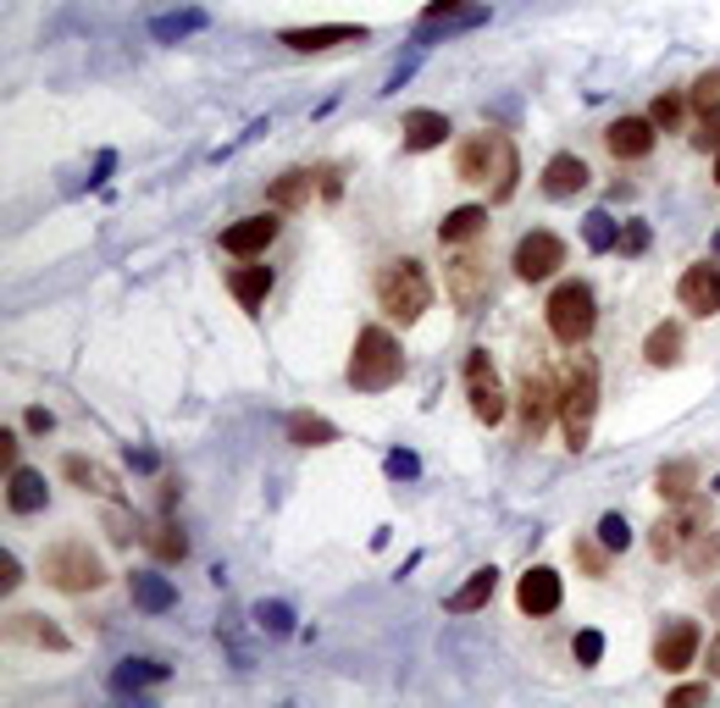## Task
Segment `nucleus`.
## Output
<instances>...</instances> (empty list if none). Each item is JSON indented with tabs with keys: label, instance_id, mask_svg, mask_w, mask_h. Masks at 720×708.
<instances>
[{
	"label": "nucleus",
	"instance_id": "1",
	"mask_svg": "<svg viewBox=\"0 0 720 708\" xmlns=\"http://www.w3.org/2000/svg\"><path fill=\"white\" fill-rule=\"evenodd\" d=\"M599 399H604V372L593 354H571L565 372H560V438L571 454L587 449L593 421H599Z\"/></svg>",
	"mask_w": 720,
	"mask_h": 708
},
{
	"label": "nucleus",
	"instance_id": "2",
	"mask_svg": "<svg viewBox=\"0 0 720 708\" xmlns=\"http://www.w3.org/2000/svg\"><path fill=\"white\" fill-rule=\"evenodd\" d=\"M372 293H378V310L400 326H416L433 310V277L416 255H389L372 271Z\"/></svg>",
	"mask_w": 720,
	"mask_h": 708
},
{
	"label": "nucleus",
	"instance_id": "3",
	"mask_svg": "<svg viewBox=\"0 0 720 708\" xmlns=\"http://www.w3.org/2000/svg\"><path fill=\"white\" fill-rule=\"evenodd\" d=\"M455 178L460 183H488L494 189V205H505L521 183V155L505 133H472L455 144Z\"/></svg>",
	"mask_w": 720,
	"mask_h": 708
},
{
	"label": "nucleus",
	"instance_id": "4",
	"mask_svg": "<svg viewBox=\"0 0 720 708\" xmlns=\"http://www.w3.org/2000/svg\"><path fill=\"white\" fill-rule=\"evenodd\" d=\"M349 388L354 394H389L400 377H405V348L389 326H360L354 332V348H349Z\"/></svg>",
	"mask_w": 720,
	"mask_h": 708
},
{
	"label": "nucleus",
	"instance_id": "5",
	"mask_svg": "<svg viewBox=\"0 0 720 708\" xmlns=\"http://www.w3.org/2000/svg\"><path fill=\"white\" fill-rule=\"evenodd\" d=\"M40 581L67 592V598H84V592H100L106 587V559L89 548V543H51L40 554Z\"/></svg>",
	"mask_w": 720,
	"mask_h": 708
},
{
	"label": "nucleus",
	"instance_id": "6",
	"mask_svg": "<svg viewBox=\"0 0 720 708\" xmlns=\"http://www.w3.org/2000/svg\"><path fill=\"white\" fill-rule=\"evenodd\" d=\"M543 326L554 332V343H565V348H576V343H587L593 337V326H599V304H593V288L587 282H554V293L543 299Z\"/></svg>",
	"mask_w": 720,
	"mask_h": 708
},
{
	"label": "nucleus",
	"instance_id": "7",
	"mask_svg": "<svg viewBox=\"0 0 720 708\" xmlns=\"http://www.w3.org/2000/svg\"><path fill=\"white\" fill-rule=\"evenodd\" d=\"M516 416H521V438L527 443H543L549 427L560 421V383L543 366H527V377L516 388Z\"/></svg>",
	"mask_w": 720,
	"mask_h": 708
},
{
	"label": "nucleus",
	"instance_id": "8",
	"mask_svg": "<svg viewBox=\"0 0 720 708\" xmlns=\"http://www.w3.org/2000/svg\"><path fill=\"white\" fill-rule=\"evenodd\" d=\"M460 383H466L472 416H477L483 427H499L505 410H510V394H505V383H499V366H494V354H488V348H472V354H466Z\"/></svg>",
	"mask_w": 720,
	"mask_h": 708
},
{
	"label": "nucleus",
	"instance_id": "9",
	"mask_svg": "<svg viewBox=\"0 0 720 708\" xmlns=\"http://www.w3.org/2000/svg\"><path fill=\"white\" fill-rule=\"evenodd\" d=\"M703 532H709L703 504H698V498H681L670 515H659V521L648 526V554H654V559H687V548H692Z\"/></svg>",
	"mask_w": 720,
	"mask_h": 708
},
{
	"label": "nucleus",
	"instance_id": "10",
	"mask_svg": "<svg viewBox=\"0 0 720 708\" xmlns=\"http://www.w3.org/2000/svg\"><path fill=\"white\" fill-rule=\"evenodd\" d=\"M560 266H565V238H560V233L538 227V233H527V238L516 244V277H521V282H549Z\"/></svg>",
	"mask_w": 720,
	"mask_h": 708
},
{
	"label": "nucleus",
	"instance_id": "11",
	"mask_svg": "<svg viewBox=\"0 0 720 708\" xmlns=\"http://www.w3.org/2000/svg\"><path fill=\"white\" fill-rule=\"evenodd\" d=\"M676 299H681V310L698 315V321L720 315V260H692V266L676 277Z\"/></svg>",
	"mask_w": 720,
	"mask_h": 708
},
{
	"label": "nucleus",
	"instance_id": "12",
	"mask_svg": "<svg viewBox=\"0 0 720 708\" xmlns=\"http://www.w3.org/2000/svg\"><path fill=\"white\" fill-rule=\"evenodd\" d=\"M687 100H692V128H687V139H692L698 150H720V67H709V73L687 89Z\"/></svg>",
	"mask_w": 720,
	"mask_h": 708
},
{
	"label": "nucleus",
	"instance_id": "13",
	"mask_svg": "<svg viewBox=\"0 0 720 708\" xmlns=\"http://www.w3.org/2000/svg\"><path fill=\"white\" fill-rule=\"evenodd\" d=\"M698 647H703L698 620H665L659 636H654V664H659L665 675H687V664L698 658Z\"/></svg>",
	"mask_w": 720,
	"mask_h": 708
},
{
	"label": "nucleus",
	"instance_id": "14",
	"mask_svg": "<svg viewBox=\"0 0 720 708\" xmlns=\"http://www.w3.org/2000/svg\"><path fill=\"white\" fill-rule=\"evenodd\" d=\"M560 603H565V581H560L554 565H532V570H521V581H516V609H521V614L543 620V614H554Z\"/></svg>",
	"mask_w": 720,
	"mask_h": 708
},
{
	"label": "nucleus",
	"instance_id": "15",
	"mask_svg": "<svg viewBox=\"0 0 720 708\" xmlns=\"http://www.w3.org/2000/svg\"><path fill=\"white\" fill-rule=\"evenodd\" d=\"M654 144H659V128H654L648 111H643V117H615V122L604 128V150H610L615 161H648Z\"/></svg>",
	"mask_w": 720,
	"mask_h": 708
},
{
	"label": "nucleus",
	"instance_id": "16",
	"mask_svg": "<svg viewBox=\"0 0 720 708\" xmlns=\"http://www.w3.org/2000/svg\"><path fill=\"white\" fill-rule=\"evenodd\" d=\"M277 233H283V216H277V211H261V216L227 222V227H222V249H227V255H239V260H250V255L272 249V244H277Z\"/></svg>",
	"mask_w": 720,
	"mask_h": 708
},
{
	"label": "nucleus",
	"instance_id": "17",
	"mask_svg": "<svg viewBox=\"0 0 720 708\" xmlns=\"http://www.w3.org/2000/svg\"><path fill=\"white\" fill-rule=\"evenodd\" d=\"M444 282H449V299L472 315V310H483V299H488V260H483V255H455V260L444 266Z\"/></svg>",
	"mask_w": 720,
	"mask_h": 708
},
{
	"label": "nucleus",
	"instance_id": "18",
	"mask_svg": "<svg viewBox=\"0 0 720 708\" xmlns=\"http://www.w3.org/2000/svg\"><path fill=\"white\" fill-rule=\"evenodd\" d=\"M367 40V29L360 23H321V29H283L277 45L299 51V56H316V51H338V45H360Z\"/></svg>",
	"mask_w": 720,
	"mask_h": 708
},
{
	"label": "nucleus",
	"instance_id": "19",
	"mask_svg": "<svg viewBox=\"0 0 720 708\" xmlns=\"http://www.w3.org/2000/svg\"><path fill=\"white\" fill-rule=\"evenodd\" d=\"M62 476H67L73 487L95 493V498H123L117 471H112V465H100V460H89V454H62Z\"/></svg>",
	"mask_w": 720,
	"mask_h": 708
},
{
	"label": "nucleus",
	"instance_id": "20",
	"mask_svg": "<svg viewBox=\"0 0 720 708\" xmlns=\"http://www.w3.org/2000/svg\"><path fill=\"white\" fill-rule=\"evenodd\" d=\"M587 161L582 155H571V150H560V155H549V167H543V194L549 200H576L582 189H587Z\"/></svg>",
	"mask_w": 720,
	"mask_h": 708
},
{
	"label": "nucleus",
	"instance_id": "21",
	"mask_svg": "<svg viewBox=\"0 0 720 708\" xmlns=\"http://www.w3.org/2000/svg\"><path fill=\"white\" fill-rule=\"evenodd\" d=\"M7 636L12 642H23V647H51V653H67L73 642H67V631L62 625H51L45 614H34V609H23V614H7Z\"/></svg>",
	"mask_w": 720,
	"mask_h": 708
},
{
	"label": "nucleus",
	"instance_id": "22",
	"mask_svg": "<svg viewBox=\"0 0 720 708\" xmlns=\"http://www.w3.org/2000/svg\"><path fill=\"white\" fill-rule=\"evenodd\" d=\"M681 354H687V326H681V321H659V326L643 337V361H648L654 372H670Z\"/></svg>",
	"mask_w": 720,
	"mask_h": 708
},
{
	"label": "nucleus",
	"instance_id": "23",
	"mask_svg": "<svg viewBox=\"0 0 720 708\" xmlns=\"http://www.w3.org/2000/svg\"><path fill=\"white\" fill-rule=\"evenodd\" d=\"M400 128H405V150H411V155L438 150V144H449V133H455L444 111H405V122H400Z\"/></svg>",
	"mask_w": 720,
	"mask_h": 708
},
{
	"label": "nucleus",
	"instance_id": "24",
	"mask_svg": "<svg viewBox=\"0 0 720 708\" xmlns=\"http://www.w3.org/2000/svg\"><path fill=\"white\" fill-rule=\"evenodd\" d=\"M128 598H134V609H145V614H167V609L178 603V587H172L167 576H156V570H134V576H128Z\"/></svg>",
	"mask_w": 720,
	"mask_h": 708
},
{
	"label": "nucleus",
	"instance_id": "25",
	"mask_svg": "<svg viewBox=\"0 0 720 708\" xmlns=\"http://www.w3.org/2000/svg\"><path fill=\"white\" fill-rule=\"evenodd\" d=\"M7 504H12L18 515H40V509L51 504V493H45V476H40V471H29V465L7 471Z\"/></svg>",
	"mask_w": 720,
	"mask_h": 708
},
{
	"label": "nucleus",
	"instance_id": "26",
	"mask_svg": "<svg viewBox=\"0 0 720 708\" xmlns=\"http://www.w3.org/2000/svg\"><path fill=\"white\" fill-rule=\"evenodd\" d=\"M227 293L255 315V310L266 304V293H272V266H233V271H227Z\"/></svg>",
	"mask_w": 720,
	"mask_h": 708
},
{
	"label": "nucleus",
	"instance_id": "27",
	"mask_svg": "<svg viewBox=\"0 0 720 708\" xmlns=\"http://www.w3.org/2000/svg\"><path fill=\"white\" fill-rule=\"evenodd\" d=\"M483 227H488V205H455V211L438 222V238H444L449 249H460V244L483 238Z\"/></svg>",
	"mask_w": 720,
	"mask_h": 708
},
{
	"label": "nucleus",
	"instance_id": "28",
	"mask_svg": "<svg viewBox=\"0 0 720 708\" xmlns=\"http://www.w3.org/2000/svg\"><path fill=\"white\" fill-rule=\"evenodd\" d=\"M283 438H288L294 449H327V443H338V427L321 421V416H310V410H294V416L283 421Z\"/></svg>",
	"mask_w": 720,
	"mask_h": 708
},
{
	"label": "nucleus",
	"instance_id": "29",
	"mask_svg": "<svg viewBox=\"0 0 720 708\" xmlns=\"http://www.w3.org/2000/svg\"><path fill=\"white\" fill-rule=\"evenodd\" d=\"M156 680H167V664L161 658H123L117 669H112V691H123V697H134V691H145V686H156Z\"/></svg>",
	"mask_w": 720,
	"mask_h": 708
},
{
	"label": "nucleus",
	"instance_id": "30",
	"mask_svg": "<svg viewBox=\"0 0 720 708\" xmlns=\"http://www.w3.org/2000/svg\"><path fill=\"white\" fill-rule=\"evenodd\" d=\"M310 178H316V172H305V167H288V172H277V178L266 183V200H272V211H299V205L310 200Z\"/></svg>",
	"mask_w": 720,
	"mask_h": 708
},
{
	"label": "nucleus",
	"instance_id": "31",
	"mask_svg": "<svg viewBox=\"0 0 720 708\" xmlns=\"http://www.w3.org/2000/svg\"><path fill=\"white\" fill-rule=\"evenodd\" d=\"M692 487H698V460H665V465L654 471V493L670 498V504L692 498Z\"/></svg>",
	"mask_w": 720,
	"mask_h": 708
},
{
	"label": "nucleus",
	"instance_id": "32",
	"mask_svg": "<svg viewBox=\"0 0 720 708\" xmlns=\"http://www.w3.org/2000/svg\"><path fill=\"white\" fill-rule=\"evenodd\" d=\"M494 587H499V565H483L466 587H455V592L444 598V609H449V614H472V609H483V603L494 598Z\"/></svg>",
	"mask_w": 720,
	"mask_h": 708
},
{
	"label": "nucleus",
	"instance_id": "33",
	"mask_svg": "<svg viewBox=\"0 0 720 708\" xmlns=\"http://www.w3.org/2000/svg\"><path fill=\"white\" fill-rule=\"evenodd\" d=\"M648 117H654L659 133H687V128H692V100H687V89H665V95L648 106Z\"/></svg>",
	"mask_w": 720,
	"mask_h": 708
},
{
	"label": "nucleus",
	"instance_id": "34",
	"mask_svg": "<svg viewBox=\"0 0 720 708\" xmlns=\"http://www.w3.org/2000/svg\"><path fill=\"white\" fill-rule=\"evenodd\" d=\"M145 548H150L161 565H183V559H189V537H183V526H172V521L150 526V532H145Z\"/></svg>",
	"mask_w": 720,
	"mask_h": 708
},
{
	"label": "nucleus",
	"instance_id": "35",
	"mask_svg": "<svg viewBox=\"0 0 720 708\" xmlns=\"http://www.w3.org/2000/svg\"><path fill=\"white\" fill-rule=\"evenodd\" d=\"M200 29H205V12H200V7H183V12H167V18H156V23H150L156 45H172V40L200 34Z\"/></svg>",
	"mask_w": 720,
	"mask_h": 708
},
{
	"label": "nucleus",
	"instance_id": "36",
	"mask_svg": "<svg viewBox=\"0 0 720 708\" xmlns=\"http://www.w3.org/2000/svg\"><path fill=\"white\" fill-rule=\"evenodd\" d=\"M582 238H587L593 255H599V249H615V244H621V222H615L610 211H587V216H582Z\"/></svg>",
	"mask_w": 720,
	"mask_h": 708
},
{
	"label": "nucleus",
	"instance_id": "37",
	"mask_svg": "<svg viewBox=\"0 0 720 708\" xmlns=\"http://www.w3.org/2000/svg\"><path fill=\"white\" fill-rule=\"evenodd\" d=\"M571 554H576V565H582L593 581H599V576H610V554H615V548H610L604 537H599V543H593V537H576V548H571Z\"/></svg>",
	"mask_w": 720,
	"mask_h": 708
},
{
	"label": "nucleus",
	"instance_id": "38",
	"mask_svg": "<svg viewBox=\"0 0 720 708\" xmlns=\"http://www.w3.org/2000/svg\"><path fill=\"white\" fill-rule=\"evenodd\" d=\"M255 620H261V631H272V636H288V631H294V609L277 603V598H261V603H255Z\"/></svg>",
	"mask_w": 720,
	"mask_h": 708
},
{
	"label": "nucleus",
	"instance_id": "39",
	"mask_svg": "<svg viewBox=\"0 0 720 708\" xmlns=\"http://www.w3.org/2000/svg\"><path fill=\"white\" fill-rule=\"evenodd\" d=\"M648 244H654V233H648V222L643 216H632V222H621V255H648Z\"/></svg>",
	"mask_w": 720,
	"mask_h": 708
},
{
	"label": "nucleus",
	"instance_id": "40",
	"mask_svg": "<svg viewBox=\"0 0 720 708\" xmlns=\"http://www.w3.org/2000/svg\"><path fill=\"white\" fill-rule=\"evenodd\" d=\"M383 471H389L394 482H416V476H422V454H411V449H389Z\"/></svg>",
	"mask_w": 720,
	"mask_h": 708
},
{
	"label": "nucleus",
	"instance_id": "41",
	"mask_svg": "<svg viewBox=\"0 0 720 708\" xmlns=\"http://www.w3.org/2000/svg\"><path fill=\"white\" fill-rule=\"evenodd\" d=\"M714 565H720V537L703 532V537L687 548V570H714Z\"/></svg>",
	"mask_w": 720,
	"mask_h": 708
},
{
	"label": "nucleus",
	"instance_id": "42",
	"mask_svg": "<svg viewBox=\"0 0 720 708\" xmlns=\"http://www.w3.org/2000/svg\"><path fill=\"white\" fill-rule=\"evenodd\" d=\"M460 12H472V0H427V7H422V29H438L444 18H460Z\"/></svg>",
	"mask_w": 720,
	"mask_h": 708
},
{
	"label": "nucleus",
	"instance_id": "43",
	"mask_svg": "<svg viewBox=\"0 0 720 708\" xmlns=\"http://www.w3.org/2000/svg\"><path fill=\"white\" fill-rule=\"evenodd\" d=\"M571 653H576V664H582V669H593V664L604 658V636H599V631H576Z\"/></svg>",
	"mask_w": 720,
	"mask_h": 708
},
{
	"label": "nucleus",
	"instance_id": "44",
	"mask_svg": "<svg viewBox=\"0 0 720 708\" xmlns=\"http://www.w3.org/2000/svg\"><path fill=\"white\" fill-rule=\"evenodd\" d=\"M599 537H604V543L621 554V548L632 543V526H626V515H604V521H599Z\"/></svg>",
	"mask_w": 720,
	"mask_h": 708
},
{
	"label": "nucleus",
	"instance_id": "45",
	"mask_svg": "<svg viewBox=\"0 0 720 708\" xmlns=\"http://www.w3.org/2000/svg\"><path fill=\"white\" fill-rule=\"evenodd\" d=\"M703 697H709V686H698V680H687V686H676V691H670V708H698Z\"/></svg>",
	"mask_w": 720,
	"mask_h": 708
},
{
	"label": "nucleus",
	"instance_id": "46",
	"mask_svg": "<svg viewBox=\"0 0 720 708\" xmlns=\"http://www.w3.org/2000/svg\"><path fill=\"white\" fill-rule=\"evenodd\" d=\"M316 189H321V200H338V194H343V172H338V167H321V172H316Z\"/></svg>",
	"mask_w": 720,
	"mask_h": 708
},
{
	"label": "nucleus",
	"instance_id": "47",
	"mask_svg": "<svg viewBox=\"0 0 720 708\" xmlns=\"http://www.w3.org/2000/svg\"><path fill=\"white\" fill-rule=\"evenodd\" d=\"M18 581H23V565H18V554H0V587L12 592Z\"/></svg>",
	"mask_w": 720,
	"mask_h": 708
},
{
	"label": "nucleus",
	"instance_id": "48",
	"mask_svg": "<svg viewBox=\"0 0 720 708\" xmlns=\"http://www.w3.org/2000/svg\"><path fill=\"white\" fill-rule=\"evenodd\" d=\"M0 465H7V471H18V432H12V427L0 432Z\"/></svg>",
	"mask_w": 720,
	"mask_h": 708
},
{
	"label": "nucleus",
	"instance_id": "49",
	"mask_svg": "<svg viewBox=\"0 0 720 708\" xmlns=\"http://www.w3.org/2000/svg\"><path fill=\"white\" fill-rule=\"evenodd\" d=\"M106 532H112V543H134V521L128 515H106Z\"/></svg>",
	"mask_w": 720,
	"mask_h": 708
},
{
	"label": "nucleus",
	"instance_id": "50",
	"mask_svg": "<svg viewBox=\"0 0 720 708\" xmlns=\"http://www.w3.org/2000/svg\"><path fill=\"white\" fill-rule=\"evenodd\" d=\"M703 664H709V675L720 680V631L709 636V647H703Z\"/></svg>",
	"mask_w": 720,
	"mask_h": 708
},
{
	"label": "nucleus",
	"instance_id": "51",
	"mask_svg": "<svg viewBox=\"0 0 720 708\" xmlns=\"http://www.w3.org/2000/svg\"><path fill=\"white\" fill-rule=\"evenodd\" d=\"M128 465H134V471H156V454H145V449H128Z\"/></svg>",
	"mask_w": 720,
	"mask_h": 708
},
{
	"label": "nucleus",
	"instance_id": "52",
	"mask_svg": "<svg viewBox=\"0 0 720 708\" xmlns=\"http://www.w3.org/2000/svg\"><path fill=\"white\" fill-rule=\"evenodd\" d=\"M709 249H714V260H720V233H714V238H709Z\"/></svg>",
	"mask_w": 720,
	"mask_h": 708
},
{
	"label": "nucleus",
	"instance_id": "53",
	"mask_svg": "<svg viewBox=\"0 0 720 708\" xmlns=\"http://www.w3.org/2000/svg\"><path fill=\"white\" fill-rule=\"evenodd\" d=\"M714 183H720V150H714Z\"/></svg>",
	"mask_w": 720,
	"mask_h": 708
},
{
	"label": "nucleus",
	"instance_id": "54",
	"mask_svg": "<svg viewBox=\"0 0 720 708\" xmlns=\"http://www.w3.org/2000/svg\"><path fill=\"white\" fill-rule=\"evenodd\" d=\"M709 487H714V493H720V476H714V482H709Z\"/></svg>",
	"mask_w": 720,
	"mask_h": 708
}]
</instances>
